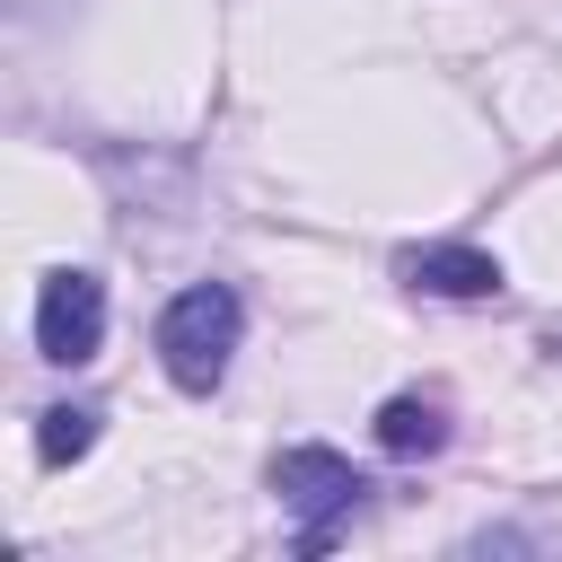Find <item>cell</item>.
I'll return each instance as SVG.
<instances>
[{"label": "cell", "instance_id": "3957f363", "mask_svg": "<svg viewBox=\"0 0 562 562\" xmlns=\"http://www.w3.org/2000/svg\"><path fill=\"white\" fill-rule=\"evenodd\" d=\"M97 342H105V281L79 272V263L44 272V290H35V351L79 369V360H97Z\"/></svg>", "mask_w": 562, "mask_h": 562}, {"label": "cell", "instance_id": "277c9868", "mask_svg": "<svg viewBox=\"0 0 562 562\" xmlns=\"http://www.w3.org/2000/svg\"><path fill=\"white\" fill-rule=\"evenodd\" d=\"M404 281L422 299H501V255H483V246H422V255H404Z\"/></svg>", "mask_w": 562, "mask_h": 562}, {"label": "cell", "instance_id": "7a4b0ae2", "mask_svg": "<svg viewBox=\"0 0 562 562\" xmlns=\"http://www.w3.org/2000/svg\"><path fill=\"white\" fill-rule=\"evenodd\" d=\"M272 492H281V509L299 518V553H325L334 544V527L369 501V474L342 457V448H281L272 457Z\"/></svg>", "mask_w": 562, "mask_h": 562}, {"label": "cell", "instance_id": "6da1fadb", "mask_svg": "<svg viewBox=\"0 0 562 562\" xmlns=\"http://www.w3.org/2000/svg\"><path fill=\"white\" fill-rule=\"evenodd\" d=\"M237 334H246V307L228 281H193L158 307V369L184 386V395H211L237 360Z\"/></svg>", "mask_w": 562, "mask_h": 562}, {"label": "cell", "instance_id": "5b68a950", "mask_svg": "<svg viewBox=\"0 0 562 562\" xmlns=\"http://www.w3.org/2000/svg\"><path fill=\"white\" fill-rule=\"evenodd\" d=\"M369 430H378L386 457H439L448 448V404L439 395H386Z\"/></svg>", "mask_w": 562, "mask_h": 562}, {"label": "cell", "instance_id": "8992f818", "mask_svg": "<svg viewBox=\"0 0 562 562\" xmlns=\"http://www.w3.org/2000/svg\"><path fill=\"white\" fill-rule=\"evenodd\" d=\"M88 448H97V413H88V404H53V413L35 422V457H44V465H79Z\"/></svg>", "mask_w": 562, "mask_h": 562}]
</instances>
